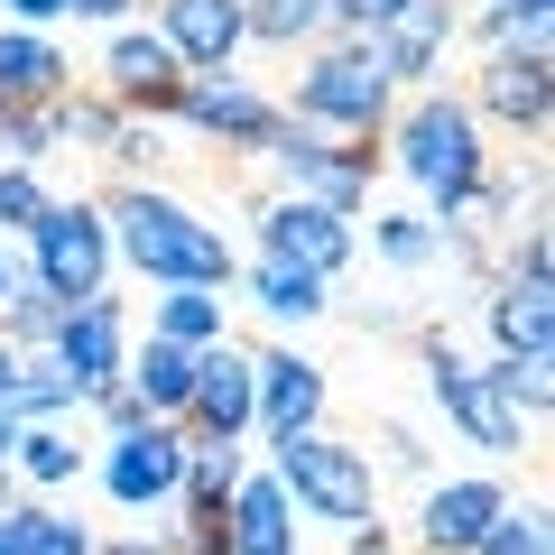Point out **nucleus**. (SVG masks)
Segmentation results:
<instances>
[{
	"label": "nucleus",
	"mask_w": 555,
	"mask_h": 555,
	"mask_svg": "<svg viewBox=\"0 0 555 555\" xmlns=\"http://www.w3.org/2000/svg\"><path fill=\"white\" fill-rule=\"evenodd\" d=\"M93 214H102V232H112V259H130L139 278H158V287H232V241L214 232L204 214H185L177 195H158V185H102L93 195Z\"/></svg>",
	"instance_id": "f257e3e1"
},
{
	"label": "nucleus",
	"mask_w": 555,
	"mask_h": 555,
	"mask_svg": "<svg viewBox=\"0 0 555 555\" xmlns=\"http://www.w3.org/2000/svg\"><path fill=\"white\" fill-rule=\"evenodd\" d=\"M287 120H306V130H343L352 149H379L389 139V112H398V83L371 65V47L361 38H334L306 56L297 75V102H278Z\"/></svg>",
	"instance_id": "f03ea898"
},
{
	"label": "nucleus",
	"mask_w": 555,
	"mask_h": 555,
	"mask_svg": "<svg viewBox=\"0 0 555 555\" xmlns=\"http://www.w3.org/2000/svg\"><path fill=\"white\" fill-rule=\"evenodd\" d=\"M379 149H398V167H408L426 195L454 214L463 195H473L481 177H491V149H481V120L463 112L454 93H416L408 112H389V139Z\"/></svg>",
	"instance_id": "7ed1b4c3"
},
{
	"label": "nucleus",
	"mask_w": 555,
	"mask_h": 555,
	"mask_svg": "<svg viewBox=\"0 0 555 555\" xmlns=\"http://www.w3.org/2000/svg\"><path fill=\"white\" fill-rule=\"evenodd\" d=\"M463 112H473V120H500V130H518L528 149H546V130H555V56H546V28L500 38L491 56H481L473 102H463Z\"/></svg>",
	"instance_id": "20e7f679"
},
{
	"label": "nucleus",
	"mask_w": 555,
	"mask_h": 555,
	"mask_svg": "<svg viewBox=\"0 0 555 555\" xmlns=\"http://www.w3.org/2000/svg\"><path fill=\"white\" fill-rule=\"evenodd\" d=\"M278 491L306 500L315 518H343V528H371L379 518V481H371V463H361V444H334L324 426L278 436Z\"/></svg>",
	"instance_id": "39448f33"
},
{
	"label": "nucleus",
	"mask_w": 555,
	"mask_h": 555,
	"mask_svg": "<svg viewBox=\"0 0 555 555\" xmlns=\"http://www.w3.org/2000/svg\"><path fill=\"white\" fill-rule=\"evenodd\" d=\"M28 278H38L56 306L102 297V278H112V232H102L93 204H47L38 214V232H28Z\"/></svg>",
	"instance_id": "423d86ee"
},
{
	"label": "nucleus",
	"mask_w": 555,
	"mask_h": 555,
	"mask_svg": "<svg viewBox=\"0 0 555 555\" xmlns=\"http://www.w3.org/2000/svg\"><path fill=\"white\" fill-rule=\"evenodd\" d=\"M352 222L343 214H324V204H306V195H269L259 204V259H287V269H306V278H324L334 287L343 269H352Z\"/></svg>",
	"instance_id": "0eeeda50"
},
{
	"label": "nucleus",
	"mask_w": 555,
	"mask_h": 555,
	"mask_svg": "<svg viewBox=\"0 0 555 555\" xmlns=\"http://www.w3.org/2000/svg\"><path fill=\"white\" fill-rule=\"evenodd\" d=\"M185 83H195V75L167 56L158 28H130V38H112V56H102V102H112L120 120H177Z\"/></svg>",
	"instance_id": "6e6552de"
},
{
	"label": "nucleus",
	"mask_w": 555,
	"mask_h": 555,
	"mask_svg": "<svg viewBox=\"0 0 555 555\" xmlns=\"http://www.w3.org/2000/svg\"><path fill=\"white\" fill-rule=\"evenodd\" d=\"M177 120L185 130H204V139H222V149H232V158H259V149H269L278 139V102L259 93V83H232V75H195L177 93Z\"/></svg>",
	"instance_id": "1a4fd4ad"
},
{
	"label": "nucleus",
	"mask_w": 555,
	"mask_h": 555,
	"mask_svg": "<svg viewBox=\"0 0 555 555\" xmlns=\"http://www.w3.org/2000/svg\"><path fill=\"white\" fill-rule=\"evenodd\" d=\"M426 389L444 398V416H454V426L481 444V454H518V444H528V426H518V416L500 408V398H491V379H481V371H473V361H463L444 334H426Z\"/></svg>",
	"instance_id": "9d476101"
},
{
	"label": "nucleus",
	"mask_w": 555,
	"mask_h": 555,
	"mask_svg": "<svg viewBox=\"0 0 555 555\" xmlns=\"http://www.w3.org/2000/svg\"><path fill=\"white\" fill-rule=\"evenodd\" d=\"M185 481V426H130V436H112V454H102V491L120 500V509H167Z\"/></svg>",
	"instance_id": "9b49d317"
},
{
	"label": "nucleus",
	"mask_w": 555,
	"mask_h": 555,
	"mask_svg": "<svg viewBox=\"0 0 555 555\" xmlns=\"http://www.w3.org/2000/svg\"><path fill=\"white\" fill-rule=\"evenodd\" d=\"M56 371L75 379L83 398L93 389H112L120 379V361H130V315H120V297H83V306H65V324H56Z\"/></svg>",
	"instance_id": "f8f14e48"
},
{
	"label": "nucleus",
	"mask_w": 555,
	"mask_h": 555,
	"mask_svg": "<svg viewBox=\"0 0 555 555\" xmlns=\"http://www.w3.org/2000/svg\"><path fill=\"white\" fill-rule=\"evenodd\" d=\"M250 426L269 444L324 426V371L306 352H250Z\"/></svg>",
	"instance_id": "ddd939ff"
},
{
	"label": "nucleus",
	"mask_w": 555,
	"mask_h": 555,
	"mask_svg": "<svg viewBox=\"0 0 555 555\" xmlns=\"http://www.w3.org/2000/svg\"><path fill=\"white\" fill-rule=\"evenodd\" d=\"M177 426L185 436H222V444L250 436V352H241L232 334H222L214 352H195V389H185Z\"/></svg>",
	"instance_id": "4468645a"
},
{
	"label": "nucleus",
	"mask_w": 555,
	"mask_h": 555,
	"mask_svg": "<svg viewBox=\"0 0 555 555\" xmlns=\"http://www.w3.org/2000/svg\"><path fill=\"white\" fill-rule=\"evenodd\" d=\"M158 38L185 75H232L241 56V0H158Z\"/></svg>",
	"instance_id": "2eb2a0df"
},
{
	"label": "nucleus",
	"mask_w": 555,
	"mask_h": 555,
	"mask_svg": "<svg viewBox=\"0 0 555 555\" xmlns=\"http://www.w3.org/2000/svg\"><path fill=\"white\" fill-rule=\"evenodd\" d=\"M500 509H509V491L481 481V473L473 481H436V491H426V518H416V555H473Z\"/></svg>",
	"instance_id": "dca6fc26"
},
{
	"label": "nucleus",
	"mask_w": 555,
	"mask_h": 555,
	"mask_svg": "<svg viewBox=\"0 0 555 555\" xmlns=\"http://www.w3.org/2000/svg\"><path fill=\"white\" fill-rule=\"evenodd\" d=\"M454 28H463V10H454V0H408V10H398L389 28H371L361 47H371V65H379L389 83H416L426 65L444 56V47H454Z\"/></svg>",
	"instance_id": "f3484780"
},
{
	"label": "nucleus",
	"mask_w": 555,
	"mask_h": 555,
	"mask_svg": "<svg viewBox=\"0 0 555 555\" xmlns=\"http://www.w3.org/2000/svg\"><path fill=\"white\" fill-rule=\"evenodd\" d=\"M222 528H232V555H297V500L278 491V473H241Z\"/></svg>",
	"instance_id": "a211bd4d"
},
{
	"label": "nucleus",
	"mask_w": 555,
	"mask_h": 555,
	"mask_svg": "<svg viewBox=\"0 0 555 555\" xmlns=\"http://www.w3.org/2000/svg\"><path fill=\"white\" fill-rule=\"evenodd\" d=\"M75 93V65L38 38V28H0V112H38V102Z\"/></svg>",
	"instance_id": "6ab92c4d"
},
{
	"label": "nucleus",
	"mask_w": 555,
	"mask_h": 555,
	"mask_svg": "<svg viewBox=\"0 0 555 555\" xmlns=\"http://www.w3.org/2000/svg\"><path fill=\"white\" fill-rule=\"evenodd\" d=\"M120 379H130V398L158 416V426H177V416H185V389H195V352H177V343L149 334L130 361H120Z\"/></svg>",
	"instance_id": "aec40b11"
},
{
	"label": "nucleus",
	"mask_w": 555,
	"mask_h": 555,
	"mask_svg": "<svg viewBox=\"0 0 555 555\" xmlns=\"http://www.w3.org/2000/svg\"><path fill=\"white\" fill-rule=\"evenodd\" d=\"M491 343H500V361L555 352V287H518V278H500V287H491Z\"/></svg>",
	"instance_id": "412c9836"
},
{
	"label": "nucleus",
	"mask_w": 555,
	"mask_h": 555,
	"mask_svg": "<svg viewBox=\"0 0 555 555\" xmlns=\"http://www.w3.org/2000/svg\"><path fill=\"white\" fill-rule=\"evenodd\" d=\"M149 334L177 343V352H214V343H222V297H214V287H167L158 315H149Z\"/></svg>",
	"instance_id": "4be33fe9"
},
{
	"label": "nucleus",
	"mask_w": 555,
	"mask_h": 555,
	"mask_svg": "<svg viewBox=\"0 0 555 555\" xmlns=\"http://www.w3.org/2000/svg\"><path fill=\"white\" fill-rule=\"evenodd\" d=\"M324 0H241V47H315Z\"/></svg>",
	"instance_id": "5701e85b"
},
{
	"label": "nucleus",
	"mask_w": 555,
	"mask_h": 555,
	"mask_svg": "<svg viewBox=\"0 0 555 555\" xmlns=\"http://www.w3.org/2000/svg\"><path fill=\"white\" fill-rule=\"evenodd\" d=\"M481 379H491V398L518 416V426H537V416L555 408V352H518V361H491Z\"/></svg>",
	"instance_id": "b1692460"
},
{
	"label": "nucleus",
	"mask_w": 555,
	"mask_h": 555,
	"mask_svg": "<svg viewBox=\"0 0 555 555\" xmlns=\"http://www.w3.org/2000/svg\"><path fill=\"white\" fill-rule=\"evenodd\" d=\"M83 473V444L65 436V426H20V444H10V481H38V491H56V481Z\"/></svg>",
	"instance_id": "393cba45"
},
{
	"label": "nucleus",
	"mask_w": 555,
	"mask_h": 555,
	"mask_svg": "<svg viewBox=\"0 0 555 555\" xmlns=\"http://www.w3.org/2000/svg\"><path fill=\"white\" fill-rule=\"evenodd\" d=\"M250 297L269 306V315H324V278L287 269V259H259V269H250Z\"/></svg>",
	"instance_id": "a878e982"
},
{
	"label": "nucleus",
	"mask_w": 555,
	"mask_h": 555,
	"mask_svg": "<svg viewBox=\"0 0 555 555\" xmlns=\"http://www.w3.org/2000/svg\"><path fill=\"white\" fill-rule=\"evenodd\" d=\"M371 250L389 259V269H426V259H444L426 214H371Z\"/></svg>",
	"instance_id": "bb28decb"
},
{
	"label": "nucleus",
	"mask_w": 555,
	"mask_h": 555,
	"mask_svg": "<svg viewBox=\"0 0 555 555\" xmlns=\"http://www.w3.org/2000/svg\"><path fill=\"white\" fill-rule=\"evenodd\" d=\"M20 555H93V537L47 500H20Z\"/></svg>",
	"instance_id": "cd10ccee"
},
{
	"label": "nucleus",
	"mask_w": 555,
	"mask_h": 555,
	"mask_svg": "<svg viewBox=\"0 0 555 555\" xmlns=\"http://www.w3.org/2000/svg\"><path fill=\"white\" fill-rule=\"evenodd\" d=\"M473 555H546V500H528V509H500L491 537H481Z\"/></svg>",
	"instance_id": "c85d7f7f"
},
{
	"label": "nucleus",
	"mask_w": 555,
	"mask_h": 555,
	"mask_svg": "<svg viewBox=\"0 0 555 555\" xmlns=\"http://www.w3.org/2000/svg\"><path fill=\"white\" fill-rule=\"evenodd\" d=\"M47 185H38V167H0V232H38V214H47Z\"/></svg>",
	"instance_id": "c756f323"
},
{
	"label": "nucleus",
	"mask_w": 555,
	"mask_h": 555,
	"mask_svg": "<svg viewBox=\"0 0 555 555\" xmlns=\"http://www.w3.org/2000/svg\"><path fill=\"white\" fill-rule=\"evenodd\" d=\"M379 444H389V463H398V473H426V454H416V436H408V426H379Z\"/></svg>",
	"instance_id": "7c9ffc66"
},
{
	"label": "nucleus",
	"mask_w": 555,
	"mask_h": 555,
	"mask_svg": "<svg viewBox=\"0 0 555 555\" xmlns=\"http://www.w3.org/2000/svg\"><path fill=\"white\" fill-rule=\"evenodd\" d=\"M0 10H10L20 28H47V20H65V0H0Z\"/></svg>",
	"instance_id": "2f4dec72"
},
{
	"label": "nucleus",
	"mask_w": 555,
	"mask_h": 555,
	"mask_svg": "<svg viewBox=\"0 0 555 555\" xmlns=\"http://www.w3.org/2000/svg\"><path fill=\"white\" fill-rule=\"evenodd\" d=\"M65 10H75V20H130L139 0H65Z\"/></svg>",
	"instance_id": "473e14b6"
},
{
	"label": "nucleus",
	"mask_w": 555,
	"mask_h": 555,
	"mask_svg": "<svg viewBox=\"0 0 555 555\" xmlns=\"http://www.w3.org/2000/svg\"><path fill=\"white\" fill-rule=\"evenodd\" d=\"M93 555H167V546H158V537H102Z\"/></svg>",
	"instance_id": "72a5a7b5"
},
{
	"label": "nucleus",
	"mask_w": 555,
	"mask_h": 555,
	"mask_svg": "<svg viewBox=\"0 0 555 555\" xmlns=\"http://www.w3.org/2000/svg\"><path fill=\"white\" fill-rule=\"evenodd\" d=\"M352 555H389V528H379V518H371V528H352Z\"/></svg>",
	"instance_id": "f704fd0d"
},
{
	"label": "nucleus",
	"mask_w": 555,
	"mask_h": 555,
	"mask_svg": "<svg viewBox=\"0 0 555 555\" xmlns=\"http://www.w3.org/2000/svg\"><path fill=\"white\" fill-rule=\"evenodd\" d=\"M491 10H518V20H546L555 0H491Z\"/></svg>",
	"instance_id": "c9c22d12"
},
{
	"label": "nucleus",
	"mask_w": 555,
	"mask_h": 555,
	"mask_svg": "<svg viewBox=\"0 0 555 555\" xmlns=\"http://www.w3.org/2000/svg\"><path fill=\"white\" fill-rule=\"evenodd\" d=\"M0 555H20V509H0Z\"/></svg>",
	"instance_id": "e433bc0d"
},
{
	"label": "nucleus",
	"mask_w": 555,
	"mask_h": 555,
	"mask_svg": "<svg viewBox=\"0 0 555 555\" xmlns=\"http://www.w3.org/2000/svg\"><path fill=\"white\" fill-rule=\"evenodd\" d=\"M10 287H20V259H10V250H0V306H10Z\"/></svg>",
	"instance_id": "4c0bfd02"
}]
</instances>
